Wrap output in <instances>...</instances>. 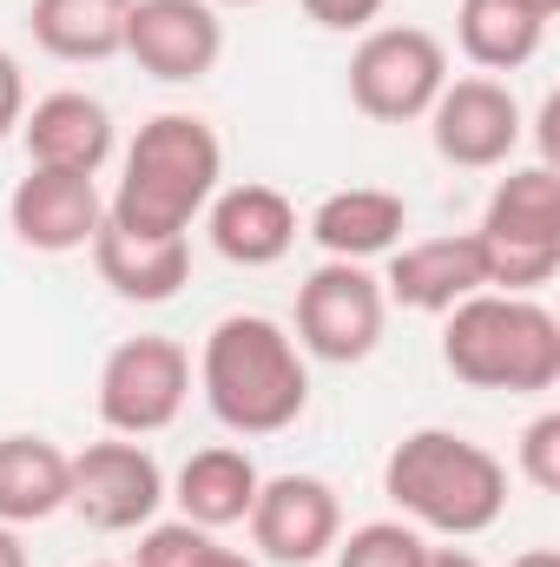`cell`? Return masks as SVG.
<instances>
[{"mask_svg":"<svg viewBox=\"0 0 560 567\" xmlns=\"http://www.w3.org/2000/svg\"><path fill=\"white\" fill-rule=\"evenodd\" d=\"M191 377L205 390V410L231 435H283L310 410V357L265 310L218 317L205 330V350H198Z\"/></svg>","mask_w":560,"mask_h":567,"instance_id":"6da1fadb","label":"cell"},{"mask_svg":"<svg viewBox=\"0 0 560 567\" xmlns=\"http://www.w3.org/2000/svg\"><path fill=\"white\" fill-rule=\"evenodd\" d=\"M383 495L416 535L475 542L508 515V462L455 429H409L383 462Z\"/></svg>","mask_w":560,"mask_h":567,"instance_id":"7a4b0ae2","label":"cell"},{"mask_svg":"<svg viewBox=\"0 0 560 567\" xmlns=\"http://www.w3.org/2000/svg\"><path fill=\"white\" fill-rule=\"evenodd\" d=\"M225 185V140L198 113H158L126 145L120 185L106 198V218L145 238H191L205 205Z\"/></svg>","mask_w":560,"mask_h":567,"instance_id":"3957f363","label":"cell"},{"mask_svg":"<svg viewBox=\"0 0 560 567\" xmlns=\"http://www.w3.org/2000/svg\"><path fill=\"white\" fill-rule=\"evenodd\" d=\"M442 363L468 390L541 396L560 383V317L541 297L475 290L442 317Z\"/></svg>","mask_w":560,"mask_h":567,"instance_id":"277c9868","label":"cell"},{"mask_svg":"<svg viewBox=\"0 0 560 567\" xmlns=\"http://www.w3.org/2000/svg\"><path fill=\"white\" fill-rule=\"evenodd\" d=\"M475 251H481V278L488 290H508V297H535L541 284H554L560 271V178L554 165H515L481 225L468 231Z\"/></svg>","mask_w":560,"mask_h":567,"instance_id":"5b68a950","label":"cell"},{"mask_svg":"<svg viewBox=\"0 0 560 567\" xmlns=\"http://www.w3.org/2000/svg\"><path fill=\"white\" fill-rule=\"evenodd\" d=\"M448 86V47L428 27H370L350 53V106L376 126L428 120Z\"/></svg>","mask_w":560,"mask_h":567,"instance_id":"8992f818","label":"cell"},{"mask_svg":"<svg viewBox=\"0 0 560 567\" xmlns=\"http://www.w3.org/2000/svg\"><path fill=\"white\" fill-rule=\"evenodd\" d=\"M390 330V297L370 265L323 258L297 284V350L317 363H363Z\"/></svg>","mask_w":560,"mask_h":567,"instance_id":"52a82bcc","label":"cell"},{"mask_svg":"<svg viewBox=\"0 0 560 567\" xmlns=\"http://www.w3.org/2000/svg\"><path fill=\"white\" fill-rule=\"evenodd\" d=\"M191 350L178 337H126L100 363V423L113 435H158L191 403Z\"/></svg>","mask_w":560,"mask_h":567,"instance_id":"ba28073f","label":"cell"},{"mask_svg":"<svg viewBox=\"0 0 560 567\" xmlns=\"http://www.w3.org/2000/svg\"><path fill=\"white\" fill-rule=\"evenodd\" d=\"M66 508L93 535H139V528L158 522V508H165V468H158V455L145 442H133V435L86 442L73 455V475H66Z\"/></svg>","mask_w":560,"mask_h":567,"instance_id":"9c48e42d","label":"cell"},{"mask_svg":"<svg viewBox=\"0 0 560 567\" xmlns=\"http://www.w3.org/2000/svg\"><path fill=\"white\" fill-rule=\"evenodd\" d=\"M428 145L455 172H495L521 145V100L495 73H462L428 106Z\"/></svg>","mask_w":560,"mask_h":567,"instance_id":"30bf717a","label":"cell"},{"mask_svg":"<svg viewBox=\"0 0 560 567\" xmlns=\"http://www.w3.org/2000/svg\"><path fill=\"white\" fill-rule=\"evenodd\" d=\"M251 548L278 567H317L330 561L336 535H343V502L323 475H265L258 502L245 515Z\"/></svg>","mask_w":560,"mask_h":567,"instance_id":"8fae6325","label":"cell"},{"mask_svg":"<svg viewBox=\"0 0 560 567\" xmlns=\"http://www.w3.org/2000/svg\"><path fill=\"white\" fill-rule=\"evenodd\" d=\"M126 60H139V73L165 86H198L225 60V20L211 0H133Z\"/></svg>","mask_w":560,"mask_h":567,"instance_id":"7c38bea8","label":"cell"},{"mask_svg":"<svg viewBox=\"0 0 560 567\" xmlns=\"http://www.w3.org/2000/svg\"><path fill=\"white\" fill-rule=\"evenodd\" d=\"M7 225L27 251L40 258H66V251H86L106 225V198H100V178H80V172H46V165H27V178L13 185L7 198Z\"/></svg>","mask_w":560,"mask_h":567,"instance_id":"4fadbf2b","label":"cell"},{"mask_svg":"<svg viewBox=\"0 0 560 567\" xmlns=\"http://www.w3.org/2000/svg\"><path fill=\"white\" fill-rule=\"evenodd\" d=\"M20 145H27V165L100 178L106 158H113V145H120V133H113L106 100H93V93H80V86H60V93H46V100L27 106Z\"/></svg>","mask_w":560,"mask_h":567,"instance_id":"5bb4252c","label":"cell"},{"mask_svg":"<svg viewBox=\"0 0 560 567\" xmlns=\"http://www.w3.org/2000/svg\"><path fill=\"white\" fill-rule=\"evenodd\" d=\"M205 231H211V251L225 265L271 271L297 251L303 225H297V205L278 185H218V198L205 205Z\"/></svg>","mask_w":560,"mask_h":567,"instance_id":"9a60e30c","label":"cell"},{"mask_svg":"<svg viewBox=\"0 0 560 567\" xmlns=\"http://www.w3.org/2000/svg\"><path fill=\"white\" fill-rule=\"evenodd\" d=\"M488 290L481 278V251L468 231H442V238H416V245H396L390 251V271H383V297L416 310V317H448L462 297Z\"/></svg>","mask_w":560,"mask_h":567,"instance_id":"2e32d148","label":"cell"},{"mask_svg":"<svg viewBox=\"0 0 560 567\" xmlns=\"http://www.w3.org/2000/svg\"><path fill=\"white\" fill-rule=\"evenodd\" d=\"M303 231L317 238L323 258L370 265V258H390V251L403 245V231H409V198H403V192H383V185H343V192H330V198L310 212Z\"/></svg>","mask_w":560,"mask_h":567,"instance_id":"e0dca14e","label":"cell"},{"mask_svg":"<svg viewBox=\"0 0 560 567\" xmlns=\"http://www.w3.org/2000/svg\"><path fill=\"white\" fill-rule=\"evenodd\" d=\"M258 482H265V475H258L251 449L211 442V449H191V455H185V468L165 482V502H178V522L225 535V528H238V522L251 515Z\"/></svg>","mask_w":560,"mask_h":567,"instance_id":"ac0fdd59","label":"cell"},{"mask_svg":"<svg viewBox=\"0 0 560 567\" xmlns=\"http://www.w3.org/2000/svg\"><path fill=\"white\" fill-rule=\"evenodd\" d=\"M86 251H93L100 284L126 303H172L191 278V238H145V231H126L113 218L100 225V238Z\"/></svg>","mask_w":560,"mask_h":567,"instance_id":"d6986e66","label":"cell"},{"mask_svg":"<svg viewBox=\"0 0 560 567\" xmlns=\"http://www.w3.org/2000/svg\"><path fill=\"white\" fill-rule=\"evenodd\" d=\"M66 475H73V455L46 435H0V522L7 528H33V522H53L66 508Z\"/></svg>","mask_w":560,"mask_h":567,"instance_id":"ffe728a7","label":"cell"},{"mask_svg":"<svg viewBox=\"0 0 560 567\" xmlns=\"http://www.w3.org/2000/svg\"><path fill=\"white\" fill-rule=\"evenodd\" d=\"M126 13L133 0H33L27 27L33 47L66 60V66H100L113 53H126Z\"/></svg>","mask_w":560,"mask_h":567,"instance_id":"44dd1931","label":"cell"},{"mask_svg":"<svg viewBox=\"0 0 560 567\" xmlns=\"http://www.w3.org/2000/svg\"><path fill=\"white\" fill-rule=\"evenodd\" d=\"M548 20L521 0H462L455 7V47L468 53V66L481 73H515L541 53Z\"/></svg>","mask_w":560,"mask_h":567,"instance_id":"7402d4cb","label":"cell"},{"mask_svg":"<svg viewBox=\"0 0 560 567\" xmlns=\"http://www.w3.org/2000/svg\"><path fill=\"white\" fill-rule=\"evenodd\" d=\"M126 567H258L245 548L218 542L211 528H191V522H152L139 528V548Z\"/></svg>","mask_w":560,"mask_h":567,"instance_id":"603a6c76","label":"cell"},{"mask_svg":"<svg viewBox=\"0 0 560 567\" xmlns=\"http://www.w3.org/2000/svg\"><path fill=\"white\" fill-rule=\"evenodd\" d=\"M422 542L416 528L396 515V522H363L350 535H336L330 548V567H422Z\"/></svg>","mask_w":560,"mask_h":567,"instance_id":"cb8c5ba5","label":"cell"},{"mask_svg":"<svg viewBox=\"0 0 560 567\" xmlns=\"http://www.w3.org/2000/svg\"><path fill=\"white\" fill-rule=\"evenodd\" d=\"M515 462H521L528 488L560 495V410H541L535 423L521 429V449H515Z\"/></svg>","mask_w":560,"mask_h":567,"instance_id":"d4e9b609","label":"cell"},{"mask_svg":"<svg viewBox=\"0 0 560 567\" xmlns=\"http://www.w3.org/2000/svg\"><path fill=\"white\" fill-rule=\"evenodd\" d=\"M297 7H303V20H317L323 33H370L390 0H297Z\"/></svg>","mask_w":560,"mask_h":567,"instance_id":"484cf974","label":"cell"},{"mask_svg":"<svg viewBox=\"0 0 560 567\" xmlns=\"http://www.w3.org/2000/svg\"><path fill=\"white\" fill-rule=\"evenodd\" d=\"M20 120H27V73H20V60L0 47V140H13Z\"/></svg>","mask_w":560,"mask_h":567,"instance_id":"4316f807","label":"cell"},{"mask_svg":"<svg viewBox=\"0 0 560 567\" xmlns=\"http://www.w3.org/2000/svg\"><path fill=\"white\" fill-rule=\"evenodd\" d=\"M0 567H33V561H27V542H20V528H7V522H0Z\"/></svg>","mask_w":560,"mask_h":567,"instance_id":"83f0119b","label":"cell"},{"mask_svg":"<svg viewBox=\"0 0 560 567\" xmlns=\"http://www.w3.org/2000/svg\"><path fill=\"white\" fill-rule=\"evenodd\" d=\"M422 567H481L468 548H422Z\"/></svg>","mask_w":560,"mask_h":567,"instance_id":"f1b7e54d","label":"cell"},{"mask_svg":"<svg viewBox=\"0 0 560 567\" xmlns=\"http://www.w3.org/2000/svg\"><path fill=\"white\" fill-rule=\"evenodd\" d=\"M508 567H560V548H528V555H515Z\"/></svg>","mask_w":560,"mask_h":567,"instance_id":"f546056e","label":"cell"},{"mask_svg":"<svg viewBox=\"0 0 560 567\" xmlns=\"http://www.w3.org/2000/svg\"><path fill=\"white\" fill-rule=\"evenodd\" d=\"M521 7H535L541 20H554V13H560V0H521Z\"/></svg>","mask_w":560,"mask_h":567,"instance_id":"4dcf8cb0","label":"cell"},{"mask_svg":"<svg viewBox=\"0 0 560 567\" xmlns=\"http://www.w3.org/2000/svg\"><path fill=\"white\" fill-rule=\"evenodd\" d=\"M211 7H265V0H211Z\"/></svg>","mask_w":560,"mask_h":567,"instance_id":"1f68e13d","label":"cell"},{"mask_svg":"<svg viewBox=\"0 0 560 567\" xmlns=\"http://www.w3.org/2000/svg\"><path fill=\"white\" fill-rule=\"evenodd\" d=\"M93 567H126V561H93Z\"/></svg>","mask_w":560,"mask_h":567,"instance_id":"d6a6232c","label":"cell"}]
</instances>
